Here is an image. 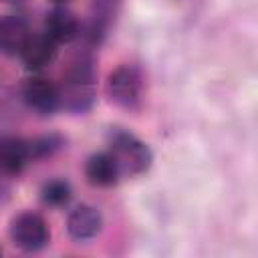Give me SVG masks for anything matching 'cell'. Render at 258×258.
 Returning a JSON list of instances; mask_svg holds the SVG:
<instances>
[{"instance_id":"1","label":"cell","mask_w":258,"mask_h":258,"mask_svg":"<svg viewBox=\"0 0 258 258\" xmlns=\"http://www.w3.org/2000/svg\"><path fill=\"white\" fill-rule=\"evenodd\" d=\"M107 141H109V153L115 157L121 175L137 177V175H143L151 167L153 163L151 147L139 137H135L133 133L121 127H111Z\"/></svg>"},{"instance_id":"2","label":"cell","mask_w":258,"mask_h":258,"mask_svg":"<svg viewBox=\"0 0 258 258\" xmlns=\"http://www.w3.org/2000/svg\"><path fill=\"white\" fill-rule=\"evenodd\" d=\"M109 101L125 111H139L145 97V81L135 64H119L107 77Z\"/></svg>"},{"instance_id":"3","label":"cell","mask_w":258,"mask_h":258,"mask_svg":"<svg viewBox=\"0 0 258 258\" xmlns=\"http://www.w3.org/2000/svg\"><path fill=\"white\" fill-rule=\"evenodd\" d=\"M8 234L12 244L22 252H38L50 242V228L36 212H20L14 216Z\"/></svg>"},{"instance_id":"4","label":"cell","mask_w":258,"mask_h":258,"mask_svg":"<svg viewBox=\"0 0 258 258\" xmlns=\"http://www.w3.org/2000/svg\"><path fill=\"white\" fill-rule=\"evenodd\" d=\"M22 99L28 109L36 111L38 115H52L60 109V95L58 85L44 77H32L22 87Z\"/></svg>"},{"instance_id":"5","label":"cell","mask_w":258,"mask_h":258,"mask_svg":"<svg viewBox=\"0 0 258 258\" xmlns=\"http://www.w3.org/2000/svg\"><path fill=\"white\" fill-rule=\"evenodd\" d=\"M58 95H60V109L73 115L89 113L97 103V89L93 83L62 79L58 85Z\"/></svg>"},{"instance_id":"6","label":"cell","mask_w":258,"mask_h":258,"mask_svg":"<svg viewBox=\"0 0 258 258\" xmlns=\"http://www.w3.org/2000/svg\"><path fill=\"white\" fill-rule=\"evenodd\" d=\"M81 30V20L77 18L75 12H71L64 6H56L44 16V34L52 38L56 44H67L79 38Z\"/></svg>"},{"instance_id":"7","label":"cell","mask_w":258,"mask_h":258,"mask_svg":"<svg viewBox=\"0 0 258 258\" xmlns=\"http://www.w3.org/2000/svg\"><path fill=\"white\" fill-rule=\"evenodd\" d=\"M30 147L26 139L6 137L0 139V175L18 177L30 163Z\"/></svg>"},{"instance_id":"8","label":"cell","mask_w":258,"mask_h":258,"mask_svg":"<svg viewBox=\"0 0 258 258\" xmlns=\"http://www.w3.org/2000/svg\"><path fill=\"white\" fill-rule=\"evenodd\" d=\"M103 228V216L95 206L81 204L75 210H71L67 218V232L71 238L83 242L95 238Z\"/></svg>"},{"instance_id":"9","label":"cell","mask_w":258,"mask_h":258,"mask_svg":"<svg viewBox=\"0 0 258 258\" xmlns=\"http://www.w3.org/2000/svg\"><path fill=\"white\" fill-rule=\"evenodd\" d=\"M20 58L28 71H42L56 58V42L44 32L30 34L20 50Z\"/></svg>"},{"instance_id":"10","label":"cell","mask_w":258,"mask_h":258,"mask_svg":"<svg viewBox=\"0 0 258 258\" xmlns=\"http://www.w3.org/2000/svg\"><path fill=\"white\" fill-rule=\"evenodd\" d=\"M30 34H32L30 26L22 16L18 14L0 16V52L2 54H8V56L20 54Z\"/></svg>"},{"instance_id":"11","label":"cell","mask_w":258,"mask_h":258,"mask_svg":"<svg viewBox=\"0 0 258 258\" xmlns=\"http://www.w3.org/2000/svg\"><path fill=\"white\" fill-rule=\"evenodd\" d=\"M85 175L87 181L91 185L97 187H111L119 181L121 171L117 167L115 157L109 151H101V153H93L87 163H85Z\"/></svg>"},{"instance_id":"12","label":"cell","mask_w":258,"mask_h":258,"mask_svg":"<svg viewBox=\"0 0 258 258\" xmlns=\"http://www.w3.org/2000/svg\"><path fill=\"white\" fill-rule=\"evenodd\" d=\"M64 145H67V139H64L60 133H46V135L34 137V139L28 141L30 159H32V161H38V159L52 157V155L58 153Z\"/></svg>"},{"instance_id":"13","label":"cell","mask_w":258,"mask_h":258,"mask_svg":"<svg viewBox=\"0 0 258 258\" xmlns=\"http://www.w3.org/2000/svg\"><path fill=\"white\" fill-rule=\"evenodd\" d=\"M40 200L50 208H62L73 200V187L67 179H50L42 185Z\"/></svg>"},{"instance_id":"14","label":"cell","mask_w":258,"mask_h":258,"mask_svg":"<svg viewBox=\"0 0 258 258\" xmlns=\"http://www.w3.org/2000/svg\"><path fill=\"white\" fill-rule=\"evenodd\" d=\"M8 198H10V187L6 185V181L0 177V206L2 204H6L8 202Z\"/></svg>"},{"instance_id":"15","label":"cell","mask_w":258,"mask_h":258,"mask_svg":"<svg viewBox=\"0 0 258 258\" xmlns=\"http://www.w3.org/2000/svg\"><path fill=\"white\" fill-rule=\"evenodd\" d=\"M50 2H54V4H58V6H64L69 0H50Z\"/></svg>"},{"instance_id":"16","label":"cell","mask_w":258,"mask_h":258,"mask_svg":"<svg viewBox=\"0 0 258 258\" xmlns=\"http://www.w3.org/2000/svg\"><path fill=\"white\" fill-rule=\"evenodd\" d=\"M0 254H2V248H0Z\"/></svg>"}]
</instances>
